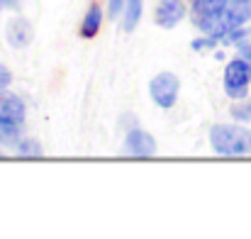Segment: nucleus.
<instances>
[{
	"mask_svg": "<svg viewBox=\"0 0 251 239\" xmlns=\"http://www.w3.org/2000/svg\"><path fill=\"white\" fill-rule=\"evenodd\" d=\"M0 7H2V0H0Z\"/></svg>",
	"mask_w": 251,
	"mask_h": 239,
	"instance_id": "obj_17",
	"label": "nucleus"
},
{
	"mask_svg": "<svg viewBox=\"0 0 251 239\" xmlns=\"http://www.w3.org/2000/svg\"><path fill=\"white\" fill-rule=\"evenodd\" d=\"M100 25H102V10H100V5H98V2H93V5L88 7V12L83 15L81 34H83V37H95V34H98V29H100Z\"/></svg>",
	"mask_w": 251,
	"mask_h": 239,
	"instance_id": "obj_9",
	"label": "nucleus"
},
{
	"mask_svg": "<svg viewBox=\"0 0 251 239\" xmlns=\"http://www.w3.org/2000/svg\"><path fill=\"white\" fill-rule=\"evenodd\" d=\"M239 56H244L251 66V44H244V47H242V54H239Z\"/></svg>",
	"mask_w": 251,
	"mask_h": 239,
	"instance_id": "obj_15",
	"label": "nucleus"
},
{
	"mask_svg": "<svg viewBox=\"0 0 251 239\" xmlns=\"http://www.w3.org/2000/svg\"><path fill=\"white\" fill-rule=\"evenodd\" d=\"M125 147H127V152L132 157H151V154H156V142L144 130H129L127 139H125Z\"/></svg>",
	"mask_w": 251,
	"mask_h": 239,
	"instance_id": "obj_5",
	"label": "nucleus"
},
{
	"mask_svg": "<svg viewBox=\"0 0 251 239\" xmlns=\"http://www.w3.org/2000/svg\"><path fill=\"white\" fill-rule=\"evenodd\" d=\"M5 7H20V0H2Z\"/></svg>",
	"mask_w": 251,
	"mask_h": 239,
	"instance_id": "obj_16",
	"label": "nucleus"
},
{
	"mask_svg": "<svg viewBox=\"0 0 251 239\" xmlns=\"http://www.w3.org/2000/svg\"><path fill=\"white\" fill-rule=\"evenodd\" d=\"M249 83H251V66L244 56H237L227 64L225 69V93L232 100H242L249 93Z\"/></svg>",
	"mask_w": 251,
	"mask_h": 239,
	"instance_id": "obj_3",
	"label": "nucleus"
},
{
	"mask_svg": "<svg viewBox=\"0 0 251 239\" xmlns=\"http://www.w3.org/2000/svg\"><path fill=\"white\" fill-rule=\"evenodd\" d=\"M251 20V0H195L193 22L207 37L237 42Z\"/></svg>",
	"mask_w": 251,
	"mask_h": 239,
	"instance_id": "obj_1",
	"label": "nucleus"
},
{
	"mask_svg": "<svg viewBox=\"0 0 251 239\" xmlns=\"http://www.w3.org/2000/svg\"><path fill=\"white\" fill-rule=\"evenodd\" d=\"M34 32H32V22L27 17H15L7 22V42L15 47V49H22L32 42Z\"/></svg>",
	"mask_w": 251,
	"mask_h": 239,
	"instance_id": "obj_7",
	"label": "nucleus"
},
{
	"mask_svg": "<svg viewBox=\"0 0 251 239\" xmlns=\"http://www.w3.org/2000/svg\"><path fill=\"white\" fill-rule=\"evenodd\" d=\"M232 115L239 122H251V100L249 103H242V105H234L232 107Z\"/></svg>",
	"mask_w": 251,
	"mask_h": 239,
	"instance_id": "obj_13",
	"label": "nucleus"
},
{
	"mask_svg": "<svg viewBox=\"0 0 251 239\" xmlns=\"http://www.w3.org/2000/svg\"><path fill=\"white\" fill-rule=\"evenodd\" d=\"M17 125L20 122L0 115V144H17V139H20V127Z\"/></svg>",
	"mask_w": 251,
	"mask_h": 239,
	"instance_id": "obj_11",
	"label": "nucleus"
},
{
	"mask_svg": "<svg viewBox=\"0 0 251 239\" xmlns=\"http://www.w3.org/2000/svg\"><path fill=\"white\" fill-rule=\"evenodd\" d=\"M0 115H5L15 122H22L25 120V103L12 93H0Z\"/></svg>",
	"mask_w": 251,
	"mask_h": 239,
	"instance_id": "obj_8",
	"label": "nucleus"
},
{
	"mask_svg": "<svg viewBox=\"0 0 251 239\" xmlns=\"http://www.w3.org/2000/svg\"><path fill=\"white\" fill-rule=\"evenodd\" d=\"M178 90H180V80L171 71H161L149 80V95L164 110L173 107V103L178 100Z\"/></svg>",
	"mask_w": 251,
	"mask_h": 239,
	"instance_id": "obj_4",
	"label": "nucleus"
},
{
	"mask_svg": "<svg viewBox=\"0 0 251 239\" xmlns=\"http://www.w3.org/2000/svg\"><path fill=\"white\" fill-rule=\"evenodd\" d=\"M210 144L222 157H242L251 152V132L239 125H215L210 130Z\"/></svg>",
	"mask_w": 251,
	"mask_h": 239,
	"instance_id": "obj_2",
	"label": "nucleus"
},
{
	"mask_svg": "<svg viewBox=\"0 0 251 239\" xmlns=\"http://www.w3.org/2000/svg\"><path fill=\"white\" fill-rule=\"evenodd\" d=\"M17 152H20L22 157H39V154H42V147H39L37 139H25V142L17 147Z\"/></svg>",
	"mask_w": 251,
	"mask_h": 239,
	"instance_id": "obj_12",
	"label": "nucleus"
},
{
	"mask_svg": "<svg viewBox=\"0 0 251 239\" xmlns=\"http://www.w3.org/2000/svg\"><path fill=\"white\" fill-rule=\"evenodd\" d=\"M125 10V0H110V17H117Z\"/></svg>",
	"mask_w": 251,
	"mask_h": 239,
	"instance_id": "obj_14",
	"label": "nucleus"
},
{
	"mask_svg": "<svg viewBox=\"0 0 251 239\" xmlns=\"http://www.w3.org/2000/svg\"><path fill=\"white\" fill-rule=\"evenodd\" d=\"M183 15H185L183 0H161L156 7V25L164 29H173Z\"/></svg>",
	"mask_w": 251,
	"mask_h": 239,
	"instance_id": "obj_6",
	"label": "nucleus"
},
{
	"mask_svg": "<svg viewBox=\"0 0 251 239\" xmlns=\"http://www.w3.org/2000/svg\"><path fill=\"white\" fill-rule=\"evenodd\" d=\"M142 0H125V10H122V27L125 32H134V27L142 20Z\"/></svg>",
	"mask_w": 251,
	"mask_h": 239,
	"instance_id": "obj_10",
	"label": "nucleus"
}]
</instances>
